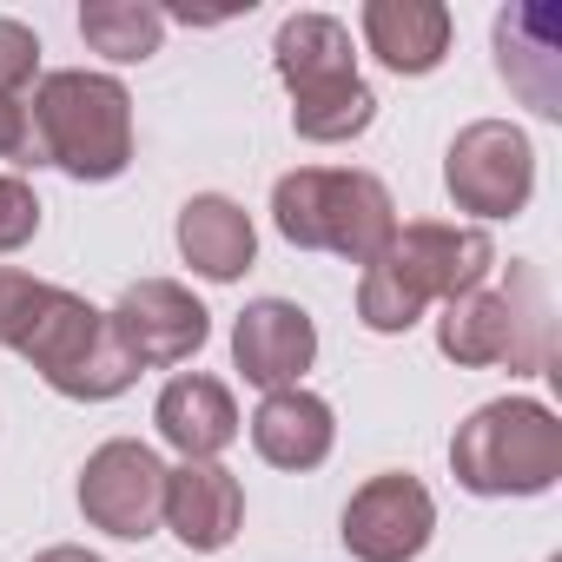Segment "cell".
I'll list each match as a JSON object with an SVG mask.
<instances>
[{
	"mask_svg": "<svg viewBox=\"0 0 562 562\" xmlns=\"http://www.w3.org/2000/svg\"><path fill=\"white\" fill-rule=\"evenodd\" d=\"M0 345L21 351L74 404H106V397L133 391V378H139V364L126 358V345L100 305H87L67 285H47V278H34L21 265H0Z\"/></svg>",
	"mask_w": 562,
	"mask_h": 562,
	"instance_id": "obj_1",
	"label": "cell"
},
{
	"mask_svg": "<svg viewBox=\"0 0 562 562\" xmlns=\"http://www.w3.org/2000/svg\"><path fill=\"white\" fill-rule=\"evenodd\" d=\"M496 265V238L483 225H450V218H411L397 238L364 265L358 278V325L378 338L411 331L430 305H450L476 292Z\"/></svg>",
	"mask_w": 562,
	"mask_h": 562,
	"instance_id": "obj_2",
	"label": "cell"
},
{
	"mask_svg": "<svg viewBox=\"0 0 562 562\" xmlns=\"http://www.w3.org/2000/svg\"><path fill=\"white\" fill-rule=\"evenodd\" d=\"M271 67L292 87V126L312 146H345L378 120V93L364 87L338 14H292L271 41Z\"/></svg>",
	"mask_w": 562,
	"mask_h": 562,
	"instance_id": "obj_3",
	"label": "cell"
},
{
	"mask_svg": "<svg viewBox=\"0 0 562 562\" xmlns=\"http://www.w3.org/2000/svg\"><path fill=\"white\" fill-rule=\"evenodd\" d=\"M27 126H34V153L67 179L100 186L133 166V93L113 74H87V67L47 74L34 87Z\"/></svg>",
	"mask_w": 562,
	"mask_h": 562,
	"instance_id": "obj_4",
	"label": "cell"
},
{
	"mask_svg": "<svg viewBox=\"0 0 562 562\" xmlns=\"http://www.w3.org/2000/svg\"><path fill=\"white\" fill-rule=\"evenodd\" d=\"M271 225L299 251H338L351 265H371L397 238V205L378 172L299 166L271 186Z\"/></svg>",
	"mask_w": 562,
	"mask_h": 562,
	"instance_id": "obj_5",
	"label": "cell"
},
{
	"mask_svg": "<svg viewBox=\"0 0 562 562\" xmlns=\"http://www.w3.org/2000/svg\"><path fill=\"white\" fill-rule=\"evenodd\" d=\"M450 470L470 496H542L562 476V424L536 397L476 404L450 437Z\"/></svg>",
	"mask_w": 562,
	"mask_h": 562,
	"instance_id": "obj_6",
	"label": "cell"
},
{
	"mask_svg": "<svg viewBox=\"0 0 562 562\" xmlns=\"http://www.w3.org/2000/svg\"><path fill=\"white\" fill-rule=\"evenodd\" d=\"M437 351L463 371L509 364V371H549V305L542 278L529 265H509V292H463L437 318Z\"/></svg>",
	"mask_w": 562,
	"mask_h": 562,
	"instance_id": "obj_7",
	"label": "cell"
},
{
	"mask_svg": "<svg viewBox=\"0 0 562 562\" xmlns=\"http://www.w3.org/2000/svg\"><path fill=\"white\" fill-rule=\"evenodd\" d=\"M443 186L470 218H516L536 192V146L509 120H470L443 153Z\"/></svg>",
	"mask_w": 562,
	"mask_h": 562,
	"instance_id": "obj_8",
	"label": "cell"
},
{
	"mask_svg": "<svg viewBox=\"0 0 562 562\" xmlns=\"http://www.w3.org/2000/svg\"><path fill=\"white\" fill-rule=\"evenodd\" d=\"M80 516L120 542H146L166 522V463L153 443L113 437L80 470Z\"/></svg>",
	"mask_w": 562,
	"mask_h": 562,
	"instance_id": "obj_9",
	"label": "cell"
},
{
	"mask_svg": "<svg viewBox=\"0 0 562 562\" xmlns=\"http://www.w3.org/2000/svg\"><path fill=\"white\" fill-rule=\"evenodd\" d=\"M338 536L358 562H417L437 536V503L411 470H384L351 490Z\"/></svg>",
	"mask_w": 562,
	"mask_h": 562,
	"instance_id": "obj_10",
	"label": "cell"
},
{
	"mask_svg": "<svg viewBox=\"0 0 562 562\" xmlns=\"http://www.w3.org/2000/svg\"><path fill=\"white\" fill-rule=\"evenodd\" d=\"M126 358L139 371H166V364H186L205 338H212V312L179 285V278H139V285L120 292V305L106 312Z\"/></svg>",
	"mask_w": 562,
	"mask_h": 562,
	"instance_id": "obj_11",
	"label": "cell"
},
{
	"mask_svg": "<svg viewBox=\"0 0 562 562\" xmlns=\"http://www.w3.org/2000/svg\"><path fill=\"white\" fill-rule=\"evenodd\" d=\"M318 358V325L292 299H251L232 325V364L258 391H292Z\"/></svg>",
	"mask_w": 562,
	"mask_h": 562,
	"instance_id": "obj_12",
	"label": "cell"
},
{
	"mask_svg": "<svg viewBox=\"0 0 562 562\" xmlns=\"http://www.w3.org/2000/svg\"><path fill=\"white\" fill-rule=\"evenodd\" d=\"M166 529L192 555H218L245 529V490L225 463H179L166 470Z\"/></svg>",
	"mask_w": 562,
	"mask_h": 562,
	"instance_id": "obj_13",
	"label": "cell"
},
{
	"mask_svg": "<svg viewBox=\"0 0 562 562\" xmlns=\"http://www.w3.org/2000/svg\"><path fill=\"white\" fill-rule=\"evenodd\" d=\"M496 74L542 120H562V21H555V8L496 14Z\"/></svg>",
	"mask_w": 562,
	"mask_h": 562,
	"instance_id": "obj_14",
	"label": "cell"
},
{
	"mask_svg": "<svg viewBox=\"0 0 562 562\" xmlns=\"http://www.w3.org/2000/svg\"><path fill=\"white\" fill-rule=\"evenodd\" d=\"M358 27H364V47L391 74H411V80L417 74H437L443 54H450V34H457V21H450L443 0H364Z\"/></svg>",
	"mask_w": 562,
	"mask_h": 562,
	"instance_id": "obj_15",
	"label": "cell"
},
{
	"mask_svg": "<svg viewBox=\"0 0 562 562\" xmlns=\"http://www.w3.org/2000/svg\"><path fill=\"white\" fill-rule=\"evenodd\" d=\"M338 443V417L318 391L292 384V391H265V404L251 411V450L271 470H318Z\"/></svg>",
	"mask_w": 562,
	"mask_h": 562,
	"instance_id": "obj_16",
	"label": "cell"
},
{
	"mask_svg": "<svg viewBox=\"0 0 562 562\" xmlns=\"http://www.w3.org/2000/svg\"><path fill=\"white\" fill-rule=\"evenodd\" d=\"M153 424L186 463H218V450H232V437H238V404H232V391L218 378L186 371V378H172L159 391Z\"/></svg>",
	"mask_w": 562,
	"mask_h": 562,
	"instance_id": "obj_17",
	"label": "cell"
},
{
	"mask_svg": "<svg viewBox=\"0 0 562 562\" xmlns=\"http://www.w3.org/2000/svg\"><path fill=\"white\" fill-rule=\"evenodd\" d=\"M179 258L212 278V285H232V278L251 271L258 258V232H251V212L225 192H199L179 205Z\"/></svg>",
	"mask_w": 562,
	"mask_h": 562,
	"instance_id": "obj_18",
	"label": "cell"
},
{
	"mask_svg": "<svg viewBox=\"0 0 562 562\" xmlns=\"http://www.w3.org/2000/svg\"><path fill=\"white\" fill-rule=\"evenodd\" d=\"M80 41L120 67L153 60L166 41V8H153V0H93V8H80Z\"/></svg>",
	"mask_w": 562,
	"mask_h": 562,
	"instance_id": "obj_19",
	"label": "cell"
},
{
	"mask_svg": "<svg viewBox=\"0 0 562 562\" xmlns=\"http://www.w3.org/2000/svg\"><path fill=\"white\" fill-rule=\"evenodd\" d=\"M34 74H41V41H34V27H21V21L0 14V100H21V93L34 87Z\"/></svg>",
	"mask_w": 562,
	"mask_h": 562,
	"instance_id": "obj_20",
	"label": "cell"
},
{
	"mask_svg": "<svg viewBox=\"0 0 562 562\" xmlns=\"http://www.w3.org/2000/svg\"><path fill=\"white\" fill-rule=\"evenodd\" d=\"M34 232H41V192L14 172H0V258L21 251Z\"/></svg>",
	"mask_w": 562,
	"mask_h": 562,
	"instance_id": "obj_21",
	"label": "cell"
},
{
	"mask_svg": "<svg viewBox=\"0 0 562 562\" xmlns=\"http://www.w3.org/2000/svg\"><path fill=\"white\" fill-rule=\"evenodd\" d=\"M0 159H41L34 153V126H27V106L21 100H0Z\"/></svg>",
	"mask_w": 562,
	"mask_h": 562,
	"instance_id": "obj_22",
	"label": "cell"
},
{
	"mask_svg": "<svg viewBox=\"0 0 562 562\" xmlns=\"http://www.w3.org/2000/svg\"><path fill=\"white\" fill-rule=\"evenodd\" d=\"M34 562H100V555H87V549H74V542H60V549H41Z\"/></svg>",
	"mask_w": 562,
	"mask_h": 562,
	"instance_id": "obj_23",
	"label": "cell"
}]
</instances>
